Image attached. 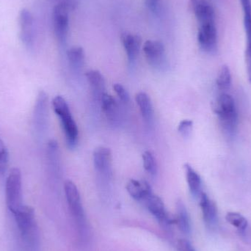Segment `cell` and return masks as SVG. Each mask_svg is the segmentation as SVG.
Returning a JSON list of instances; mask_svg holds the SVG:
<instances>
[{"label": "cell", "mask_w": 251, "mask_h": 251, "mask_svg": "<svg viewBox=\"0 0 251 251\" xmlns=\"http://www.w3.org/2000/svg\"><path fill=\"white\" fill-rule=\"evenodd\" d=\"M177 250L178 251H196L193 245L187 240L181 239L177 243Z\"/></svg>", "instance_id": "cell-30"}, {"label": "cell", "mask_w": 251, "mask_h": 251, "mask_svg": "<svg viewBox=\"0 0 251 251\" xmlns=\"http://www.w3.org/2000/svg\"><path fill=\"white\" fill-rule=\"evenodd\" d=\"M143 51L150 66L158 70L166 67L167 57L165 47L157 41H147L143 45Z\"/></svg>", "instance_id": "cell-6"}, {"label": "cell", "mask_w": 251, "mask_h": 251, "mask_svg": "<svg viewBox=\"0 0 251 251\" xmlns=\"http://www.w3.org/2000/svg\"><path fill=\"white\" fill-rule=\"evenodd\" d=\"M100 104L109 124L113 126H119L121 118L120 107L115 98L106 93L101 97Z\"/></svg>", "instance_id": "cell-14"}, {"label": "cell", "mask_w": 251, "mask_h": 251, "mask_svg": "<svg viewBox=\"0 0 251 251\" xmlns=\"http://www.w3.org/2000/svg\"><path fill=\"white\" fill-rule=\"evenodd\" d=\"M146 5L151 11L156 13L159 7V0H145Z\"/></svg>", "instance_id": "cell-31"}, {"label": "cell", "mask_w": 251, "mask_h": 251, "mask_svg": "<svg viewBox=\"0 0 251 251\" xmlns=\"http://www.w3.org/2000/svg\"><path fill=\"white\" fill-rule=\"evenodd\" d=\"M212 109L218 116L224 132L230 137L234 136L238 125V116L232 97L226 94H221L214 101Z\"/></svg>", "instance_id": "cell-2"}, {"label": "cell", "mask_w": 251, "mask_h": 251, "mask_svg": "<svg viewBox=\"0 0 251 251\" xmlns=\"http://www.w3.org/2000/svg\"><path fill=\"white\" fill-rule=\"evenodd\" d=\"M48 97L44 91H40L35 101L33 113V125L36 132L43 134L48 124Z\"/></svg>", "instance_id": "cell-9"}, {"label": "cell", "mask_w": 251, "mask_h": 251, "mask_svg": "<svg viewBox=\"0 0 251 251\" xmlns=\"http://www.w3.org/2000/svg\"><path fill=\"white\" fill-rule=\"evenodd\" d=\"M9 163V153L2 140L0 139V177L5 175Z\"/></svg>", "instance_id": "cell-27"}, {"label": "cell", "mask_w": 251, "mask_h": 251, "mask_svg": "<svg viewBox=\"0 0 251 251\" xmlns=\"http://www.w3.org/2000/svg\"><path fill=\"white\" fill-rule=\"evenodd\" d=\"M127 192L134 200L143 201L150 196L152 192L151 186L146 181L130 179L126 184Z\"/></svg>", "instance_id": "cell-18"}, {"label": "cell", "mask_w": 251, "mask_h": 251, "mask_svg": "<svg viewBox=\"0 0 251 251\" xmlns=\"http://www.w3.org/2000/svg\"><path fill=\"white\" fill-rule=\"evenodd\" d=\"M135 101L144 122L148 125H151L153 120V109L150 97L146 93L140 92L136 95Z\"/></svg>", "instance_id": "cell-21"}, {"label": "cell", "mask_w": 251, "mask_h": 251, "mask_svg": "<svg viewBox=\"0 0 251 251\" xmlns=\"http://www.w3.org/2000/svg\"><path fill=\"white\" fill-rule=\"evenodd\" d=\"M64 192L71 215L78 229L80 232H84L86 227L85 211L77 187L73 181H66L64 184Z\"/></svg>", "instance_id": "cell-5"}, {"label": "cell", "mask_w": 251, "mask_h": 251, "mask_svg": "<svg viewBox=\"0 0 251 251\" xmlns=\"http://www.w3.org/2000/svg\"><path fill=\"white\" fill-rule=\"evenodd\" d=\"M68 60L75 72H80L85 64V53L80 47H72L67 51Z\"/></svg>", "instance_id": "cell-23"}, {"label": "cell", "mask_w": 251, "mask_h": 251, "mask_svg": "<svg viewBox=\"0 0 251 251\" xmlns=\"http://www.w3.org/2000/svg\"><path fill=\"white\" fill-rule=\"evenodd\" d=\"M93 159L96 171L102 176L110 178L113 174L111 151L106 147L97 148L94 151Z\"/></svg>", "instance_id": "cell-10"}, {"label": "cell", "mask_w": 251, "mask_h": 251, "mask_svg": "<svg viewBox=\"0 0 251 251\" xmlns=\"http://www.w3.org/2000/svg\"><path fill=\"white\" fill-rule=\"evenodd\" d=\"M19 238L25 251H40L41 238L35 212L32 207L24 205L13 214Z\"/></svg>", "instance_id": "cell-1"}, {"label": "cell", "mask_w": 251, "mask_h": 251, "mask_svg": "<svg viewBox=\"0 0 251 251\" xmlns=\"http://www.w3.org/2000/svg\"><path fill=\"white\" fill-rule=\"evenodd\" d=\"M5 200L9 211L13 215L24 206L22 173L19 168H13L9 173L6 180Z\"/></svg>", "instance_id": "cell-4"}, {"label": "cell", "mask_w": 251, "mask_h": 251, "mask_svg": "<svg viewBox=\"0 0 251 251\" xmlns=\"http://www.w3.org/2000/svg\"><path fill=\"white\" fill-rule=\"evenodd\" d=\"M193 122L191 120H183L178 125V131L182 137H188L193 130Z\"/></svg>", "instance_id": "cell-28"}, {"label": "cell", "mask_w": 251, "mask_h": 251, "mask_svg": "<svg viewBox=\"0 0 251 251\" xmlns=\"http://www.w3.org/2000/svg\"><path fill=\"white\" fill-rule=\"evenodd\" d=\"M198 41L203 51L211 53L216 50L218 32L215 22L199 25Z\"/></svg>", "instance_id": "cell-8"}, {"label": "cell", "mask_w": 251, "mask_h": 251, "mask_svg": "<svg viewBox=\"0 0 251 251\" xmlns=\"http://www.w3.org/2000/svg\"><path fill=\"white\" fill-rule=\"evenodd\" d=\"M52 106L54 113L60 119L68 147L70 149H75L79 139V129L67 101L63 97L57 96L53 100Z\"/></svg>", "instance_id": "cell-3"}, {"label": "cell", "mask_w": 251, "mask_h": 251, "mask_svg": "<svg viewBox=\"0 0 251 251\" xmlns=\"http://www.w3.org/2000/svg\"><path fill=\"white\" fill-rule=\"evenodd\" d=\"M113 89L116 92V95L119 97V100L124 103L129 102L130 97L128 91L122 85V84L116 83L113 85Z\"/></svg>", "instance_id": "cell-29"}, {"label": "cell", "mask_w": 251, "mask_h": 251, "mask_svg": "<svg viewBox=\"0 0 251 251\" xmlns=\"http://www.w3.org/2000/svg\"><path fill=\"white\" fill-rule=\"evenodd\" d=\"M226 220L231 226L235 227L239 231L243 232L249 226V221L241 214L238 212H229L226 215Z\"/></svg>", "instance_id": "cell-25"}, {"label": "cell", "mask_w": 251, "mask_h": 251, "mask_svg": "<svg viewBox=\"0 0 251 251\" xmlns=\"http://www.w3.org/2000/svg\"><path fill=\"white\" fill-rule=\"evenodd\" d=\"M144 203H146L149 212L162 225L168 226L173 222H175V221H172V219L170 218L165 209V204L159 196L151 193L144 201Z\"/></svg>", "instance_id": "cell-11"}, {"label": "cell", "mask_w": 251, "mask_h": 251, "mask_svg": "<svg viewBox=\"0 0 251 251\" xmlns=\"http://www.w3.org/2000/svg\"><path fill=\"white\" fill-rule=\"evenodd\" d=\"M87 80L91 87L94 98L100 103L101 97L106 94L105 79L101 72L97 70H91L87 72Z\"/></svg>", "instance_id": "cell-17"}, {"label": "cell", "mask_w": 251, "mask_h": 251, "mask_svg": "<svg viewBox=\"0 0 251 251\" xmlns=\"http://www.w3.org/2000/svg\"><path fill=\"white\" fill-rule=\"evenodd\" d=\"M21 39L26 47H31L33 44V17L29 10L24 9L19 16Z\"/></svg>", "instance_id": "cell-16"}, {"label": "cell", "mask_w": 251, "mask_h": 251, "mask_svg": "<svg viewBox=\"0 0 251 251\" xmlns=\"http://www.w3.org/2000/svg\"><path fill=\"white\" fill-rule=\"evenodd\" d=\"M199 199L205 224L209 228H215L218 223V208L216 204L205 193H202Z\"/></svg>", "instance_id": "cell-13"}, {"label": "cell", "mask_w": 251, "mask_h": 251, "mask_svg": "<svg viewBox=\"0 0 251 251\" xmlns=\"http://www.w3.org/2000/svg\"><path fill=\"white\" fill-rule=\"evenodd\" d=\"M142 158L145 171L152 176H156L157 173V163L153 153L150 151H146L143 153Z\"/></svg>", "instance_id": "cell-26"}, {"label": "cell", "mask_w": 251, "mask_h": 251, "mask_svg": "<svg viewBox=\"0 0 251 251\" xmlns=\"http://www.w3.org/2000/svg\"><path fill=\"white\" fill-rule=\"evenodd\" d=\"M122 42H123L128 62L130 64H133L138 56L141 40L137 35L126 33L122 36Z\"/></svg>", "instance_id": "cell-19"}, {"label": "cell", "mask_w": 251, "mask_h": 251, "mask_svg": "<svg viewBox=\"0 0 251 251\" xmlns=\"http://www.w3.org/2000/svg\"><path fill=\"white\" fill-rule=\"evenodd\" d=\"M176 209V217L175 223H176L178 228L184 234H190L191 232V225H190V217H189L185 204L181 201H178Z\"/></svg>", "instance_id": "cell-22"}, {"label": "cell", "mask_w": 251, "mask_h": 251, "mask_svg": "<svg viewBox=\"0 0 251 251\" xmlns=\"http://www.w3.org/2000/svg\"><path fill=\"white\" fill-rule=\"evenodd\" d=\"M53 25L56 38L63 44L66 42L69 32V9L67 4L60 3L53 10Z\"/></svg>", "instance_id": "cell-7"}, {"label": "cell", "mask_w": 251, "mask_h": 251, "mask_svg": "<svg viewBox=\"0 0 251 251\" xmlns=\"http://www.w3.org/2000/svg\"><path fill=\"white\" fill-rule=\"evenodd\" d=\"M244 15V27L247 37V47L246 50V63L247 66L248 77L251 83V0H240Z\"/></svg>", "instance_id": "cell-12"}, {"label": "cell", "mask_w": 251, "mask_h": 251, "mask_svg": "<svg viewBox=\"0 0 251 251\" xmlns=\"http://www.w3.org/2000/svg\"><path fill=\"white\" fill-rule=\"evenodd\" d=\"M217 86L221 91H227L231 85V74L228 66L224 65L221 66L217 76Z\"/></svg>", "instance_id": "cell-24"}, {"label": "cell", "mask_w": 251, "mask_h": 251, "mask_svg": "<svg viewBox=\"0 0 251 251\" xmlns=\"http://www.w3.org/2000/svg\"><path fill=\"white\" fill-rule=\"evenodd\" d=\"M192 10L199 25L215 21V10L207 0H190Z\"/></svg>", "instance_id": "cell-15"}, {"label": "cell", "mask_w": 251, "mask_h": 251, "mask_svg": "<svg viewBox=\"0 0 251 251\" xmlns=\"http://www.w3.org/2000/svg\"><path fill=\"white\" fill-rule=\"evenodd\" d=\"M184 168L190 193L194 198L200 197L201 194L203 193L201 191L202 181L200 175L190 164L186 163Z\"/></svg>", "instance_id": "cell-20"}]
</instances>
